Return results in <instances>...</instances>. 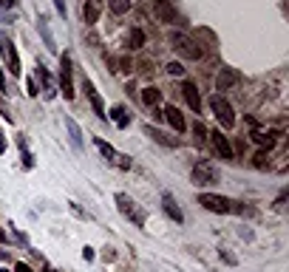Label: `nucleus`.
Returning <instances> with one entry per match:
<instances>
[{
	"mask_svg": "<svg viewBox=\"0 0 289 272\" xmlns=\"http://www.w3.org/2000/svg\"><path fill=\"white\" fill-rule=\"evenodd\" d=\"M28 94H31V97H37V85H34V79H28Z\"/></svg>",
	"mask_w": 289,
	"mask_h": 272,
	"instance_id": "nucleus-31",
	"label": "nucleus"
},
{
	"mask_svg": "<svg viewBox=\"0 0 289 272\" xmlns=\"http://www.w3.org/2000/svg\"><path fill=\"white\" fill-rule=\"evenodd\" d=\"M128 45H131V48H142V45H145V34H142V28H133L131 34H128Z\"/></svg>",
	"mask_w": 289,
	"mask_h": 272,
	"instance_id": "nucleus-21",
	"label": "nucleus"
},
{
	"mask_svg": "<svg viewBox=\"0 0 289 272\" xmlns=\"http://www.w3.org/2000/svg\"><path fill=\"white\" fill-rule=\"evenodd\" d=\"M60 88H62V97H65V99H74V82H71V54H62Z\"/></svg>",
	"mask_w": 289,
	"mask_h": 272,
	"instance_id": "nucleus-7",
	"label": "nucleus"
},
{
	"mask_svg": "<svg viewBox=\"0 0 289 272\" xmlns=\"http://www.w3.org/2000/svg\"><path fill=\"white\" fill-rule=\"evenodd\" d=\"M199 204L207 207L210 213H233V202L224 199V196H216V193H202L199 196Z\"/></svg>",
	"mask_w": 289,
	"mask_h": 272,
	"instance_id": "nucleus-4",
	"label": "nucleus"
},
{
	"mask_svg": "<svg viewBox=\"0 0 289 272\" xmlns=\"http://www.w3.org/2000/svg\"><path fill=\"white\" fill-rule=\"evenodd\" d=\"M193 133H196V142H204V139H207V128H204L202 122L193 125Z\"/></svg>",
	"mask_w": 289,
	"mask_h": 272,
	"instance_id": "nucleus-27",
	"label": "nucleus"
},
{
	"mask_svg": "<svg viewBox=\"0 0 289 272\" xmlns=\"http://www.w3.org/2000/svg\"><path fill=\"white\" fill-rule=\"evenodd\" d=\"M17 142H20V150H23V165L31 167L34 165V159H31V153H28V148H26V139H17Z\"/></svg>",
	"mask_w": 289,
	"mask_h": 272,
	"instance_id": "nucleus-26",
	"label": "nucleus"
},
{
	"mask_svg": "<svg viewBox=\"0 0 289 272\" xmlns=\"http://www.w3.org/2000/svg\"><path fill=\"white\" fill-rule=\"evenodd\" d=\"M253 165H255V167H267V165H270V159H267V153H264V150H261V153H255Z\"/></svg>",
	"mask_w": 289,
	"mask_h": 272,
	"instance_id": "nucleus-29",
	"label": "nucleus"
},
{
	"mask_svg": "<svg viewBox=\"0 0 289 272\" xmlns=\"http://www.w3.org/2000/svg\"><path fill=\"white\" fill-rule=\"evenodd\" d=\"M54 3H57V11H60V14H65V3H62V0H54Z\"/></svg>",
	"mask_w": 289,
	"mask_h": 272,
	"instance_id": "nucleus-35",
	"label": "nucleus"
},
{
	"mask_svg": "<svg viewBox=\"0 0 289 272\" xmlns=\"http://www.w3.org/2000/svg\"><path fill=\"white\" fill-rule=\"evenodd\" d=\"M37 74H40V79L45 82V97L51 99V97H54V85H51V77H48V71H45L43 65H40V68H37Z\"/></svg>",
	"mask_w": 289,
	"mask_h": 272,
	"instance_id": "nucleus-23",
	"label": "nucleus"
},
{
	"mask_svg": "<svg viewBox=\"0 0 289 272\" xmlns=\"http://www.w3.org/2000/svg\"><path fill=\"white\" fill-rule=\"evenodd\" d=\"M238 79H241V74H238L236 68H221L219 79H216V88H219V91H230L233 85H238Z\"/></svg>",
	"mask_w": 289,
	"mask_h": 272,
	"instance_id": "nucleus-9",
	"label": "nucleus"
},
{
	"mask_svg": "<svg viewBox=\"0 0 289 272\" xmlns=\"http://www.w3.org/2000/svg\"><path fill=\"white\" fill-rule=\"evenodd\" d=\"M210 139H213V148H216V153H219L221 159H233V148H230L227 136H221V131L210 133Z\"/></svg>",
	"mask_w": 289,
	"mask_h": 272,
	"instance_id": "nucleus-12",
	"label": "nucleus"
},
{
	"mask_svg": "<svg viewBox=\"0 0 289 272\" xmlns=\"http://www.w3.org/2000/svg\"><path fill=\"white\" fill-rule=\"evenodd\" d=\"M82 255H85V261H91V258H94V250H91V247H85V250H82Z\"/></svg>",
	"mask_w": 289,
	"mask_h": 272,
	"instance_id": "nucleus-32",
	"label": "nucleus"
},
{
	"mask_svg": "<svg viewBox=\"0 0 289 272\" xmlns=\"http://www.w3.org/2000/svg\"><path fill=\"white\" fill-rule=\"evenodd\" d=\"M167 74H170V77H182V74H184L182 62H170V65H167Z\"/></svg>",
	"mask_w": 289,
	"mask_h": 272,
	"instance_id": "nucleus-28",
	"label": "nucleus"
},
{
	"mask_svg": "<svg viewBox=\"0 0 289 272\" xmlns=\"http://www.w3.org/2000/svg\"><path fill=\"white\" fill-rule=\"evenodd\" d=\"M37 28H40V34H43L45 45L54 51V37H51V31H48V26H45V20H40V23H37Z\"/></svg>",
	"mask_w": 289,
	"mask_h": 272,
	"instance_id": "nucleus-24",
	"label": "nucleus"
},
{
	"mask_svg": "<svg viewBox=\"0 0 289 272\" xmlns=\"http://www.w3.org/2000/svg\"><path fill=\"white\" fill-rule=\"evenodd\" d=\"M108 6L114 14H125V11L131 9V0H108Z\"/></svg>",
	"mask_w": 289,
	"mask_h": 272,
	"instance_id": "nucleus-22",
	"label": "nucleus"
},
{
	"mask_svg": "<svg viewBox=\"0 0 289 272\" xmlns=\"http://www.w3.org/2000/svg\"><path fill=\"white\" fill-rule=\"evenodd\" d=\"M0 51H3V57H6L9 71L17 77V74H20V60H17V51H14V43H11L6 34H0Z\"/></svg>",
	"mask_w": 289,
	"mask_h": 272,
	"instance_id": "nucleus-6",
	"label": "nucleus"
},
{
	"mask_svg": "<svg viewBox=\"0 0 289 272\" xmlns=\"http://www.w3.org/2000/svg\"><path fill=\"white\" fill-rule=\"evenodd\" d=\"M193 182L196 185H216L219 182V170L210 162H199V165L193 167Z\"/></svg>",
	"mask_w": 289,
	"mask_h": 272,
	"instance_id": "nucleus-5",
	"label": "nucleus"
},
{
	"mask_svg": "<svg viewBox=\"0 0 289 272\" xmlns=\"http://www.w3.org/2000/svg\"><path fill=\"white\" fill-rule=\"evenodd\" d=\"M85 94H88V99H91V105H94V111H96V116L99 119H105V105H102V97L96 94V88H94V82L91 79H85Z\"/></svg>",
	"mask_w": 289,
	"mask_h": 272,
	"instance_id": "nucleus-10",
	"label": "nucleus"
},
{
	"mask_svg": "<svg viewBox=\"0 0 289 272\" xmlns=\"http://www.w3.org/2000/svg\"><path fill=\"white\" fill-rule=\"evenodd\" d=\"M0 272H6V270H3V267H0Z\"/></svg>",
	"mask_w": 289,
	"mask_h": 272,
	"instance_id": "nucleus-39",
	"label": "nucleus"
},
{
	"mask_svg": "<svg viewBox=\"0 0 289 272\" xmlns=\"http://www.w3.org/2000/svg\"><path fill=\"white\" fill-rule=\"evenodd\" d=\"M82 20H85L88 26H94L96 20H99V3H96V0L85 3V9H82Z\"/></svg>",
	"mask_w": 289,
	"mask_h": 272,
	"instance_id": "nucleus-17",
	"label": "nucleus"
},
{
	"mask_svg": "<svg viewBox=\"0 0 289 272\" xmlns=\"http://www.w3.org/2000/svg\"><path fill=\"white\" fill-rule=\"evenodd\" d=\"M14 272H31V267H26V264H17V267H14Z\"/></svg>",
	"mask_w": 289,
	"mask_h": 272,
	"instance_id": "nucleus-33",
	"label": "nucleus"
},
{
	"mask_svg": "<svg viewBox=\"0 0 289 272\" xmlns=\"http://www.w3.org/2000/svg\"><path fill=\"white\" fill-rule=\"evenodd\" d=\"M0 153H6V136H3V131H0Z\"/></svg>",
	"mask_w": 289,
	"mask_h": 272,
	"instance_id": "nucleus-34",
	"label": "nucleus"
},
{
	"mask_svg": "<svg viewBox=\"0 0 289 272\" xmlns=\"http://www.w3.org/2000/svg\"><path fill=\"white\" fill-rule=\"evenodd\" d=\"M165 116H167V122L173 125V128H176L179 133H182L184 128H187V122H184V116L179 114V108H176V105H167V108H165Z\"/></svg>",
	"mask_w": 289,
	"mask_h": 272,
	"instance_id": "nucleus-13",
	"label": "nucleus"
},
{
	"mask_svg": "<svg viewBox=\"0 0 289 272\" xmlns=\"http://www.w3.org/2000/svg\"><path fill=\"white\" fill-rule=\"evenodd\" d=\"M111 119H114L119 128H128V122H131V114H128L122 105H116V108H111Z\"/></svg>",
	"mask_w": 289,
	"mask_h": 272,
	"instance_id": "nucleus-20",
	"label": "nucleus"
},
{
	"mask_svg": "<svg viewBox=\"0 0 289 272\" xmlns=\"http://www.w3.org/2000/svg\"><path fill=\"white\" fill-rule=\"evenodd\" d=\"M170 45H173L176 51L182 54V57H187V60H202L204 57V48L193 37H187V34H182V31H173L170 34Z\"/></svg>",
	"mask_w": 289,
	"mask_h": 272,
	"instance_id": "nucleus-1",
	"label": "nucleus"
},
{
	"mask_svg": "<svg viewBox=\"0 0 289 272\" xmlns=\"http://www.w3.org/2000/svg\"><path fill=\"white\" fill-rule=\"evenodd\" d=\"M14 3H17V0H0V6H6V9H11Z\"/></svg>",
	"mask_w": 289,
	"mask_h": 272,
	"instance_id": "nucleus-36",
	"label": "nucleus"
},
{
	"mask_svg": "<svg viewBox=\"0 0 289 272\" xmlns=\"http://www.w3.org/2000/svg\"><path fill=\"white\" fill-rule=\"evenodd\" d=\"M142 102H145V105H159V102H162V91H159V88H145V91H142Z\"/></svg>",
	"mask_w": 289,
	"mask_h": 272,
	"instance_id": "nucleus-18",
	"label": "nucleus"
},
{
	"mask_svg": "<svg viewBox=\"0 0 289 272\" xmlns=\"http://www.w3.org/2000/svg\"><path fill=\"white\" fill-rule=\"evenodd\" d=\"M0 20H3V23H9L11 17H9V14H3V11H0Z\"/></svg>",
	"mask_w": 289,
	"mask_h": 272,
	"instance_id": "nucleus-38",
	"label": "nucleus"
},
{
	"mask_svg": "<svg viewBox=\"0 0 289 272\" xmlns=\"http://www.w3.org/2000/svg\"><path fill=\"white\" fill-rule=\"evenodd\" d=\"M0 91H6V77H3V71H0Z\"/></svg>",
	"mask_w": 289,
	"mask_h": 272,
	"instance_id": "nucleus-37",
	"label": "nucleus"
},
{
	"mask_svg": "<svg viewBox=\"0 0 289 272\" xmlns=\"http://www.w3.org/2000/svg\"><path fill=\"white\" fill-rule=\"evenodd\" d=\"M65 128H68V136H71V145L77 150H82V131H79V125L71 119V116H65Z\"/></svg>",
	"mask_w": 289,
	"mask_h": 272,
	"instance_id": "nucleus-15",
	"label": "nucleus"
},
{
	"mask_svg": "<svg viewBox=\"0 0 289 272\" xmlns=\"http://www.w3.org/2000/svg\"><path fill=\"white\" fill-rule=\"evenodd\" d=\"M116 204H119V210H122L125 219H131L136 227H145V213L136 207V202H133V199H128L125 193H116Z\"/></svg>",
	"mask_w": 289,
	"mask_h": 272,
	"instance_id": "nucleus-3",
	"label": "nucleus"
},
{
	"mask_svg": "<svg viewBox=\"0 0 289 272\" xmlns=\"http://www.w3.org/2000/svg\"><path fill=\"white\" fill-rule=\"evenodd\" d=\"M210 108H213V114H216V119L221 122V128H233L236 125V114H233V105H230L224 97H216L210 99Z\"/></svg>",
	"mask_w": 289,
	"mask_h": 272,
	"instance_id": "nucleus-2",
	"label": "nucleus"
},
{
	"mask_svg": "<svg viewBox=\"0 0 289 272\" xmlns=\"http://www.w3.org/2000/svg\"><path fill=\"white\" fill-rule=\"evenodd\" d=\"M182 94H184V99H187V105L199 114L202 111V97H199V88L193 85V82H184L182 85Z\"/></svg>",
	"mask_w": 289,
	"mask_h": 272,
	"instance_id": "nucleus-11",
	"label": "nucleus"
},
{
	"mask_svg": "<svg viewBox=\"0 0 289 272\" xmlns=\"http://www.w3.org/2000/svg\"><path fill=\"white\" fill-rule=\"evenodd\" d=\"M153 14L159 23H173L176 20V9L170 6V0H153Z\"/></svg>",
	"mask_w": 289,
	"mask_h": 272,
	"instance_id": "nucleus-8",
	"label": "nucleus"
},
{
	"mask_svg": "<svg viewBox=\"0 0 289 272\" xmlns=\"http://www.w3.org/2000/svg\"><path fill=\"white\" fill-rule=\"evenodd\" d=\"M96 3H99V0H96Z\"/></svg>",
	"mask_w": 289,
	"mask_h": 272,
	"instance_id": "nucleus-40",
	"label": "nucleus"
},
{
	"mask_svg": "<svg viewBox=\"0 0 289 272\" xmlns=\"http://www.w3.org/2000/svg\"><path fill=\"white\" fill-rule=\"evenodd\" d=\"M145 133H148V136H153V139L159 142V145H165V148H176V139H170V136H167V133H162V131H156V128H145Z\"/></svg>",
	"mask_w": 289,
	"mask_h": 272,
	"instance_id": "nucleus-19",
	"label": "nucleus"
},
{
	"mask_svg": "<svg viewBox=\"0 0 289 272\" xmlns=\"http://www.w3.org/2000/svg\"><path fill=\"white\" fill-rule=\"evenodd\" d=\"M162 204H165V213H167V216H170V219H173V221H179V224H182V221H184V213L179 210V204L173 202V196H170V193H165V199H162Z\"/></svg>",
	"mask_w": 289,
	"mask_h": 272,
	"instance_id": "nucleus-14",
	"label": "nucleus"
},
{
	"mask_svg": "<svg viewBox=\"0 0 289 272\" xmlns=\"http://www.w3.org/2000/svg\"><path fill=\"white\" fill-rule=\"evenodd\" d=\"M221 258H224V261H227V264H236V255H230L227 250H221Z\"/></svg>",
	"mask_w": 289,
	"mask_h": 272,
	"instance_id": "nucleus-30",
	"label": "nucleus"
},
{
	"mask_svg": "<svg viewBox=\"0 0 289 272\" xmlns=\"http://www.w3.org/2000/svg\"><path fill=\"white\" fill-rule=\"evenodd\" d=\"M278 136H281L278 131H267V133H264V131H255V133H253V139L258 142L261 148H267V150H270L272 145H275V139H278Z\"/></svg>",
	"mask_w": 289,
	"mask_h": 272,
	"instance_id": "nucleus-16",
	"label": "nucleus"
},
{
	"mask_svg": "<svg viewBox=\"0 0 289 272\" xmlns=\"http://www.w3.org/2000/svg\"><path fill=\"white\" fill-rule=\"evenodd\" d=\"M96 148H99V153H102L105 159H114V156H116V153H114V148H111V145H108L105 139H96Z\"/></svg>",
	"mask_w": 289,
	"mask_h": 272,
	"instance_id": "nucleus-25",
	"label": "nucleus"
}]
</instances>
